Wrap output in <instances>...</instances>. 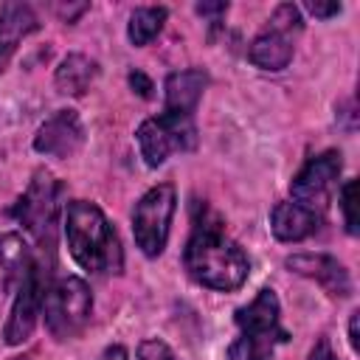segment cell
I'll list each match as a JSON object with an SVG mask.
<instances>
[{
	"instance_id": "cell-1",
	"label": "cell",
	"mask_w": 360,
	"mask_h": 360,
	"mask_svg": "<svg viewBox=\"0 0 360 360\" xmlns=\"http://www.w3.org/2000/svg\"><path fill=\"white\" fill-rule=\"evenodd\" d=\"M183 264L197 284L219 292L242 287L250 273L245 250L225 236L222 219L205 205H194V228L183 250Z\"/></svg>"
},
{
	"instance_id": "cell-2",
	"label": "cell",
	"mask_w": 360,
	"mask_h": 360,
	"mask_svg": "<svg viewBox=\"0 0 360 360\" xmlns=\"http://www.w3.org/2000/svg\"><path fill=\"white\" fill-rule=\"evenodd\" d=\"M65 239L73 262L96 276H112L124 267V250L115 228L96 202L73 200L65 205Z\"/></svg>"
},
{
	"instance_id": "cell-3",
	"label": "cell",
	"mask_w": 360,
	"mask_h": 360,
	"mask_svg": "<svg viewBox=\"0 0 360 360\" xmlns=\"http://www.w3.org/2000/svg\"><path fill=\"white\" fill-rule=\"evenodd\" d=\"M281 307L270 287L259 290V295L236 309L239 338L228 349V360H270L276 346L287 343V329H281Z\"/></svg>"
},
{
	"instance_id": "cell-4",
	"label": "cell",
	"mask_w": 360,
	"mask_h": 360,
	"mask_svg": "<svg viewBox=\"0 0 360 360\" xmlns=\"http://www.w3.org/2000/svg\"><path fill=\"white\" fill-rule=\"evenodd\" d=\"M90 312H93V295L79 276H62L48 284L42 298V315L48 332L56 340L76 338L87 326Z\"/></svg>"
},
{
	"instance_id": "cell-5",
	"label": "cell",
	"mask_w": 360,
	"mask_h": 360,
	"mask_svg": "<svg viewBox=\"0 0 360 360\" xmlns=\"http://www.w3.org/2000/svg\"><path fill=\"white\" fill-rule=\"evenodd\" d=\"M14 217L42 245V250H53V233L59 222V183L51 172H34V180L14 205Z\"/></svg>"
},
{
	"instance_id": "cell-6",
	"label": "cell",
	"mask_w": 360,
	"mask_h": 360,
	"mask_svg": "<svg viewBox=\"0 0 360 360\" xmlns=\"http://www.w3.org/2000/svg\"><path fill=\"white\" fill-rule=\"evenodd\" d=\"M177 208V191L172 183L149 188L132 208V236L146 256H160L169 242L172 217Z\"/></svg>"
},
{
	"instance_id": "cell-7",
	"label": "cell",
	"mask_w": 360,
	"mask_h": 360,
	"mask_svg": "<svg viewBox=\"0 0 360 360\" xmlns=\"http://www.w3.org/2000/svg\"><path fill=\"white\" fill-rule=\"evenodd\" d=\"M138 149L141 158L146 160V166H163L169 160V155L174 152H188L197 143V129H194V118L191 115H172L163 112L158 118H146L141 121L138 132Z\"/></svg>"
},
{
	"instance_id": "cell-8",
	"label": "cell",
	"mask_w": 360,
	"mask_h": 360,
	"mask_svg": "<svg viewBox=\"0 0 360 360\" xmlns=\"http://www.w3.org/2000/svg\"><path fill=\"white\" fill-rule=\"evenodd\" d=\"M301 31V8L292 3H281L270 25L250 42L248 59L262 70H284L292 59V37Z\"/></svg>"
},
{
	"instance_id": "cell-9",
	"label": "cell",
	"mask_w": 360,
	"mask_h": 360,
	"mask_svg": "<svg viewBox=\"0 0 360 360\" xmlns=\"http://www.w3.org/2000/svg\"><path fill=\"white\" fill-rule=\"evenodd\" d=\"M340 169H343V160H340V152H335V149H326V152L309 158L304 163V169L290 183L292 200L298 205L321 214L329 205V200H332V194L338 188Z\"/></svg>"
},
{
	"instance_id": "cell-10",
	"label": "cell",
	"mask_w": 360,
	"mask_h": 360,
	"mask_svg": "<svg viewBox=\"0 0 360 360\" xmlns=\"http://www.w3.org/2000/svg\"><path fill=\"white\" fill-rule=\"evenodd\" d=\"M45 290H48V270L39 262L22 278V284L17 287V298L11 304V312H8V321H6V329H3V338H6L8 346H17V343L31 338V332L37 326V318L42 315Z\"/></svg>"
},
{
	"instance_id": "cell-11",
	"label": "cell",
	"mask_w": 360,
	"mask_h": 360,
	"mask_svg": "<svg viewBox=\"0 0 360 360\" xmlns=\"http://www.w3.org/2000/svg\"><path fill=\"white\" fill-rule=\"evenodd\" d=\"M84 141V127L73 110H56L34 135V149L48 158H70Z\"/></svg>"
},
{
	"instance_id": "cell-12",
	"label": "cell",
	"mask_w": 360,
	"mask_h": 360,
	"mask_svg": "<svg viewBox=\"0 0 360 360\" xmlns=\"http://www.w3.org/2000/svg\"><path fill=\"white\" fill-rule=\"evenodd\" d=\"M284 264L298 276L315 278L332 295H349V290H352L346 267L329 253H295V256H287Z\"/></svg>"
},
{
	"instance_id": "cell-13",
	"label": "cell",
	"mask_w": 360,
	"mask_h": 360,
	"mask_svg": "<svg viewBox=\"0 0 360 360\" xmlns=\"http://www.w3.org/2000/svg\"><path fill=\"white\" fill-rule=\"evenodd\" d=\"M208 87V73L200 68L188 70H174L166 76L163 96H166V112L172 115H191L202 98V90Z\"/></svg>"
},
{
	"instance_id": "cell-14",
	"label": "cell",
	"mask_w": 360,
	"mask_h": 360,
	"mask_svg": "<svg viewBox=\"0 0 360 360\" xmlns=\"http://www.w3.org/2000/svg\"><path fill=\"white\" fill-rule=\"evenodd\" d=\"M318 225H321V214L298 205L295 200L278 202L270 214V231L281 242H301V239L312 236L318 231Z\"/></svg>"
},
{
	"instance_id": "cell-15",
	"label": "cell",
	"mask_w": 360,
	"mask_h": 360,
	"mask_svg": "<svg viewBox=\"0 0 360 360\" xmlns=\"http://www.w3.org/2000/svg\"><path fill=\"white\" fill-rule=\"evenodd\" d=\"M37 17L28 6L22 3H6L0 8V70L11 62L17 45L31 34L37 31Z\"/></svg>"
},
{
	"instance_id": "cell-16",
	"label": "cell",
	"mask_w": 360,
	"mask_h": 360,
	"mask_svg": "<svg viewBox=\"0 0 360 360\" xmlns=\"http://www.w3.org/2000/svg\"><path fill=\"white\" fill-rule=\"evenodd\" d=\"M39 264V259L34 256V250L28 248V242L20 236V233H3L0 236V267H3V276H6V284L8 287H20L22 278Z\"/></svg>"
},
{
	"instance_id": "cell-17",
	"label": "cell",
	"mask_w": 360,
	"mask_h": 360,
	"mask_svg": "<svg viewBox=\"0 0 360 360\" xmlns=\"http://www.w3.org/2000/svg\"><path fill=\"white\" fill-rule=\"evenodd\" d=\"M98 79V62L84 53H68L56 68V87L65 96H84Z\"/></svg>"
},
{
	"instance_id": "cell-18",
	"label": "cell",
	"mask_w": 360,
	"mask_h": 360,
	"mask_svg": "<svg viewBox=\"0 0 360 360\" xmlns=\"http://www.w3.org/2000/svg\"><path fill=\"white\" fill-rule=\"evenodd\" d=\"M166 22V8L163 6H141L129 14V25H127V37L132 45H149L160 28Z\"/></svg>"
},
{
	"instance_id": "cell-19",
	"label": "cell",
	"mask_w": 360,
	"mask_h": 360,
	"mask_svg": "<svg viewBox=\"0 0 360 360\" xmlns=\"http://www.w3.org/2000/svg\"><path fill=\"white\" fill-rule=\"evenodd\" d=\"M357 180H346L340 186V211H343V222L349 233H357Z\"/></svg>"
},
{
	"instance_id": "cell-20",
	"label": "cell",
	"mask_w": 360,
	"mask_h": 360,
	"mask_svg": "<svg viewBox=\"0 0 360 360\" xmlns=\"http://www.w3.org/2000/svg\"><path fill=\"white\" fill-rule=\"evenodd\" d=\"M138 360H174V352L169 349L166 340L149 338V340H141V346H138Z\"/></svg>"
},
{
	"instance_id": "cell-21",
	"label": "cell",
	"mask_w": 360,
	"mask_h": 360,
	"mask_svg": "<svg viewBox=\"0 0 360 360\" xmlns=\"http://www.w3.org/2000/svg\"><path fill=\"white\" fill-rule=\"evenodd\" d=\"M307 360H338V354L332 352V346H329L326 338H318L315 346L309 349V357H307Z\"/></svg>"
},
{
	"instance_id": "cell-22",
	"label": "cell",
	"mask_w": 360,
	"mask_h": 360,
	"mask_svg": "<svg viewBox=\"0 0 360 360\" xmlns=\"http://www.w3.org/2000/svg\"><path fill=\"white\" fill-rule=\"evenodd\" d=\"M307 11L321 17V20H326V17L340 14V3H307Z\"/></svg>"
},
{
	"instance_id": "cell-23",
	"label": "cell",
	"mask_w": 360,
	"mask_h": 360,
	"mask_svg": "<svg viewBox=\"0 0 360 360\" xmlns=\"http://www.w3.org/2000/svg\"><path fill=\"white\" fill-rule=\"evenodd\" d=\"M129 84H132L143 98H149V96H152V82H149L141 70H132V73H129Z\"/></svg>"
},
{
	"instance_id": "cell-24",
	"label": "cell",
	"mask_w": 360,
	"mask_h": 360,
	"mask_svg": "<svg viewBox=\"0 0 360 360\" xmlns=\"http://www.w3.org/2000/svg\"><path fill=\"white\" fill-rule=\"evenodd\" d=\"M228 3H197V14H225Z\"/></svg>"
},
{
	"instance_id": "cell-25",
	"label": "cell",
	"mask_w": 360,
	"mask_h": 360,
	"mask_svg": "<svg viewBox=\"0 0 360 360\" xmlns=\"http://www.w3.org/2000/svg\"><path fill=\"white\" fill-rule=\"evenodd\" d=\"M98 360H129V354H127L124 346H107L104 354H101Z\"/></svg>"
},
{
	"instance_id": "cell-26",
	"label": "cell",
	"mask_w": 360,
	"mask_h": 360,
	"mask_svg": "<svg viewBox=\"0 0 360 360\" xmlns=\"http://www.w3.org/2000/svg\"><path fill=\"white\" fill-rule=\"evenodd\" d=\"M357 315L360 312H352V318H349V343L354 352H357Z\"/></svg>"
}]
</instances>
